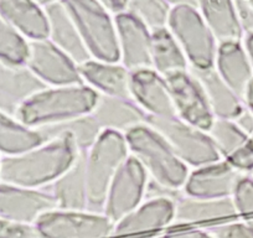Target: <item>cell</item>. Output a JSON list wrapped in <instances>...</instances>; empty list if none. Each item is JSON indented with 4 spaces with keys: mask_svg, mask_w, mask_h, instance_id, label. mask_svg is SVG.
Returning <instances> with one entry per match:
<instances>
[{
    "mask_svg": "<svg viewBox=\"0 0 253 238\" xmlns=\"http://www.w3.org/2000/svg\"><path fill=\"white\" fill-rule=\"evenodd\" d=\"M242 101L246 108L253 113V79L252 81L250 82V84L247 86V88H246L245 94H243L242 97Z\"/></svg>",
    "mask_w": 253,
    "mask_h": 238,
    "instance_id": "cell-42",
    "label": "cell"
},
{
    "mask_svg": "<svg viewBox=\"0 0 253 238\" xmlns=\"http://www.w3.org/2000/svg\"><path fill=\"white\" fill-rule=\"evenodd\" d=\"M91 114L103 130L122 134L148 122V116L132 98L99 96Z\"/></svg>",
    "mask_w": 253,
    "mask_h": 238,
    "instance_id": "cell-22",
    "label": "cell"
},
{
    "mask_svg": "<svg viewBox=\"0 0 253 238\" xmlns=\"http://www.w3.org/2000/svg\"><path fill=\"white\" fill-rule=\"evenodd\" d=\"M200 81L215 119L235 120L245 109L242 98L221 79L215 69L208 71L190 70Z\"/></svg>",
    "mask_w": 253,
    "mask_h": 238,
    "instance_id": "cell-26",
    "label": "cell"
},
{
    "mask_svg": "<svg viewBox=\"0 0 253 238\" xmlns=\"http://www.w3.org/2000/svg\"><path fill=\"white\" fill-rule=\"evenodd\" d=\"M242 45L245 47L246 53L248 56V60L251 62V66L253 69V33L245 34L242 39Z\"/></svg>",
    "mask_w": 253,
    "mask_h": 238,
    "instance_id": "cell-41",
    "label": "cell"
},
{
    "mask_svg": "<svg viewBox=\"0 0 253 238\" xmlns=\"http://www.w3.org/2000/svg\"><path fill=\"white\" fill-rule=\"evenodd\" d=\"M130 98L148 118L176 117L167 79L153 69L139 70L130 74Z\"/></svg>",
    "mask_w": 253,
    "mask_h": 238,
    "instance_id": "cell-15",
    "label": "cell"
},
{
    "mask_svg": "<svg viewBox=\"0 0 253 238\" xmlns=\"http://www.w3.org/2000/svg\"><path fill=\"white\" fill-rule=\"evenodd\" d=\"M55 208V200L47 190L0 181V218L3 220L35 225L41 216Z\"/></svg>",
    "mask_w": 253,
    "mask_h": 238,
    "instance_id": "cell-13",
    "label": "cell"
},
{
    "mask_svg": "<svg viewBox=\"0 0 253 238\" xmlns=\"http://www.w3.org/2000/svg\"><path fill=\"white\" fill-rule=\"evenodd\" d=\"M48 20V40L67 53L77 65L91 60L80 31L63 1L45 8Z\"/></svg>",
    "mask_w": 253,
    "mask_h": 238,
    "instance_id": "cell-20",
    "label": "cell"
},
{
    "mask_svg": "<svg viewBox=\"0 0 253 238\" xmlns=\"http://www.w3.org/2000/svg\"><path fill=\"white\" fill-rule=\"evenodd\" d=\"M152 69L165 79L190 70L184 51L168 28L153 31Z\"/></svg>",
    "mask_w": 253,
    "mask_h": 238,
    "instance_id": "cell-27",
    "label": "cell"
},
{
    "mask_svg": "<svg viewBox=\"0 0 253 238\" xmlns=\"http://www.w3.org/2000/svg\"><path fill=\"white\" fill-rule=\"evenodd\" d=\"M79 155L71 137L53 138L21 154L1 157L0 181L46 190L74 165Z\"/></svg>",
    "mask_w": 253,
    "mask_h": 238,
    "instance_id": "cell-1",
    "label": "cell"
},
{
    "mask_svg": "<svg viewBox=\"0 0 253 238\" xmlns=\"http://www.w3.org/2000/svg\"><path fill=\"white\" fill-rule=\"evenodd\" d=\"M238 213L231 198H199L184 195L175 203L174 225L190 226L235 220Z\"/></svg>",
    "mask_w": 253,
    "mask_h": 238,
    "instance_id": "cell-19",
    "label": "cell"
},
{
    "mask_svg": "<svg viewBox=\"0 0 253 238\" xmlns=\"http://www.w3.org/2000/svg\"><path fill=\"white\" fill-rule=\"evenodd\" d=\"M42 143L43 139L38 129L25 125L15 116L0 112V155L13 157Z\"/></svg>",
    "mask_w": 253,
    "mask_h": 238,
    "instance_id": "cell-28",
    "label": "cell"
},
{
    "mask_svg": "<svg viewBox=\"0 0 253 238\" xmlns=\"http://www.w3.org/2000/svg\"><path fill=\"white\" fill-rule=\"evenodd\" d=\"M124 135L130 157L144 167L150 180L172 190L184 189L191 169L155 128L147 122Z\"/></svg>",
    "mask_w": 253,
    "mask_h": 238,
    "instance_id": "cell-3",
    "label": "cell"
},
{
    "mask_svg": "<svg viewBox=\"0 0 253 238\" xmlns=\"http://www.w3.org/2000/svg\"><path fill=\"white\" fill-rule=\"evenodd\" d=\"M35 1L40 4L41 6H43V8H46V6L52 5V4H56V3H60V1H63V0H35Z\"/></svg>",
    "mask_w": 253,
    "mask_h": 238,
    "instance_id": "cell-44",
    "label": "cell"
},
{
    "mask_svg": "<svg viewBox=\"0 0 253 238\" xmlns=\"http://www.w3.org/2000/svg\"><path fill=\"white\" fill-rule=\"evenodd\" d=\"M245 1H246V3L250 4V5L253 6V0H245Z\"/></svg>",
    "mask_w": 253,
    "mask_h": 238,
    "instance_id": "cell-46",
    "label": "cell"
},
{
    "mask_svg": "<svg viewBox=\"0 0 253 238\" xmlns=\"http://www.w3.org/2000/svg\"><path fill=\"white\" fill-rule=\"evenodd\" d=\"M236 5H237L238 16H240L243 33H253V6L246 3L245 0H236Z\"/></svg>",
    "mask_w": 253,
    "mask_h": 238,
    "instance_id": "cell-38",
    "label": "cell"
},
{
    "mask_svg": "<svg viewBox=\"0 0 253 238\" xmlns=\"http://www.w3.org/2000/svg\"><path fill=\"white\" fill-rule=\"evenodd\" d=\"M25 66L46 87L84 83L79 65L48 39L30 41Z\"/></svg>",
    "mask_w": 253,
    "mask_h": 238,
    "instance_id": "cell-10",
    "label": "cell"
},
{
    "mask_svg": "<svg viewBox=\"0 0 253 238\" xmlns=\"http://www.w3.org/2000/svg\"><path fill=\"white\" fill-rule=\"evenodd\" d=\"M30 41L0 16V61L13 66H25Z\"/></svg>",
    "mask_w": 253,
    "mask_h": 238,
    "instance_id": "cell-31",
    "label": "cell"
},
{
    "mask_svg": "<svg viewBox=\"0 0 253 238\" xmlns=\"http://www.w3.org/2000/svg\"><path fill=\"white\" fill-rule=\"evenodd\" d=\"M38 130L40 132L43 142L62 137V135H69L72 138L80 153L88 152L89 148L97 142L99 135L103 132L101 125L92 114H86V116L74 118L67 122L41 128Z\"/></svg>",
    "mask_w": 253,
    "mask_h": 238,
    "instance_id": "cell-29",
    "label": "cell"
},
{
    "mask_svg": "<svg viewBox=\"0 0 253 238\" xmlns=\"http://www.w3.org/2000/svg\"><path fill=\"white\" fill-rule=\"evenodd\" d=\"M130 157L126 135L103 130L86 152V180L88 210L103 212L107 193L122 165Z\"/></svg>",
    "mask_w": 253,
    "mask_h": 238,
    "instance_id": "cell-4",
    "label": "cell"
},
{
    "mask_svg": "<svg viewBox=\"0 0 253 238\" xmlns=\"http://www.w3.org/2000/svg\"><path fill=\"white\" fill-rule=\"evenodd\" d=\"M103 6H106L113 15L126 11L129 0H97Z\"/></svg>",
    "mask_w": 253,
    "mask_h": 238,
    "instance_id": "cell-40",
    "label": "cell"
},
{
    "mask_svg": "<svg viewBox=\"0 0 253 238\" xmlns=\"http://www.w3.org/2000/svg\"><path fill=\"white\" fill-rule=\"evenodd\" d=\"M250 138H251V139H252V142H253V135H251V137H250Z\"/></svg>",
    "mask_w": 253,
    "mask_h": 238,
    "instance_id": "cell-47",
    "label": "cell"
},
{
    "mask_svg": "<svg viewBox=\"0 0 253 238\" xmlns=\"http://www.w3.org/2000/svg\"><path fill=\"white\" fill-rule=\"evenodd\" d=\"M92 58L119 62L114 15L97 0H63Z\"/></svg>",
    "mask_w": 253,
    "mask_h": 238,
    "instance_id": "cell-5",
    "label": "cell"
},
{
    "mask_svg": "<svg viewBox=\"0 0 253 238\" xmlns=\"http://www.w3.org/2000/svg\"><path fill=\"white\" fill-rule=\"evenodd\" d=\"M160 238H213L206 228H181V230H167Z\"/></svg>",
    "mask_w": 253,
    "mask_h": 238,
    "instance_id": "cell-37",
    "label": "cell"
},
{
    "mask_svg": "<svg viewBox=\"0 0 253 238\" xmlns=\"http://www.w3.org/2000/svg\"><path fill=\"white\" fill-rule=\"evenodd\" d=\"M122 238H150L148 236H142V237H122Z\"/></svg>",
    "mask_w": 253,
    "mask_h": 238,
    "instance_id": "cell-45",
    "label": "cell"
},
{
    "mask_svg": "<svg viewBox=\"0 0 253 238\" xmlns=\"http://www.w3.org/2000/svg\"><path fill=\"white\" fill-rule=\"evenodd\" d=\"M198 10L218 43L242 41L236 0H198Z\"/></svg>",
    "mask_w": 253,
    "mask_h": 238,
    "instance_id": "cell-25",
    "label": "cell"
},
{
    "mask_svg": "<svg viewBox=\"0 0 253 238\" xmlns=\"http://www.w3.org/2000/svg\"><path fill=\"white\" fill-rule=\"evenodd\" d=\"M213 238H253V225L247 221L230 220L206 227Z\"/></svg>",
    "mask_w": 253,
    "mask_h": 238,
    "instance_id": "cell-34",
    "label": "cell"
},
{
    "mask_svg": "<svg viewBox=\"0 0 253 238\" xmlns=\"http://www.w3.org/2000/svg\"><path fill=\"white\" fill-rule=\"evenodd\" d=\"M42 238H112L114 222L103 212L55 210L35 223Z\"/></svg>",
    "mask_w": 253,
    "mask_h": 238,
    "instance_id": "cell-8",
    "label": "cell"
},
{
    "mask_svg": "<svg viewBox=\"0 0 253 238\" xmlns=\"http://www.w3.org/2000/svg\"><path fill=\"white\" fill-rule=\"evenodd\" d=\"M84 84L99 96L130 98V74L121 62H107L91 58L79 66Z\"/></svg>",
    "mask_w": 253,
    "mask_h": 238,
    "instance_id": "cell-17",
    "label": "cell"
},
{
    "mask_svg": "<svg viewBox=\"0 0 253 238\" xmlns=\"http://www.w3.org/2000/svg\"><path fill=\"white\" fill-rule=\"evenodd\" d=\"M98 97L84 83L45 87L24 102L15 117L33 129H41L91 114Z\"/></svg>",
    "mask_w": 253,
    "mask_h": 238,
    "instance_id": "cell-2",
    "label": "cell"
},
{
    "mask_svg": "<svg viewBox=\"0 0 253 238\" xmlns=\"http://www.w3.org/2000/svg\"><path fill=\"white\" fill-rule=\"evenodd\" d=\"M235 122L237 123L238 127L248 135H253V113L251 111H248L245 107V109L242 111V113L235 119Z\"/></svg>",
    "mask_w": 253,
    "mask_h": 238,
    "instance_id": "cell-39",
    "label": "cell"
},
{
    "mask_svg": "<svg viewBox=\"0 0 253 238\" xmlns=\"http://www.w3.org/2000/svg\"><path fill=\"white\" fill-rule=\"evenodd\" d=\"M232 165L236 170L245 175H250L253 171V142L250 139L247 144L233 153L227 159H223Z\"/></svg>",
    "mask_w": 253,
    "mask_h": 238,
    "instance_id": "cell-36",
    "label": "cell"
},
{
    "mask_svg": "<svg viewBox=\"0 0 253 238\" xmlns=\"http://www.w3.org/2000/svg\"><path fill=\"white\" fill-rule=\"evenodd\" d=\"M213 69L218 76L242 98L246 88L253 79V69L242 41L218 43Z\"/></svg>",
    "mask_w": 253,
    "mask_h": 238,
    "instance_id": "cell-24",
    "label": "cell"
},
{
    "mask_svg": "<svg viewBox=\"0 0 253 238\" xmlns=\"http://www.w3.org/2000/svg\"><path fill=\"white\" fill-rule=\"evenodd\" d=\"M148 184L149 176L144 167L133 157L128 158L109 186L104 215L116 223L135 210L147 198Z\"/></svg>",
    "mask_w": 253,
    "mask_h": 238,
    "instance_id": "cell-9",
    "label": "cell"
},
{
    "mask_svg": "<svg viewBox=\"0 0 253 238\" xmlns=\"http://www.w3.org/2000/svg\"><path fill=\"white\" fill-rule=\"evenodd\" d=\"M114 20L119 62L130 72L152 69V31L128 11L114 15Z\"/></svg>",
    "mask_w": 253,
    "mask_h": 238,
    "instance_id": "cell-12",
    "label": "cell"
},
{
    "mask_svg": "<svg viewBox=\"0 0 253 238\" xmlns=\"http://www.w3.org/2000/svg\"><path fill=\"white\" fill-rule=\"evenodd\" d=\"M208 133L222 159H227L251 139L232 119H215Z\"/></svg>",
    "mask_w": 253,
    "mask_h": 238,
    "instance_id": "cell-30",
    "label": "cell"
},
{
    "mask_svg": "<svg viewBox=\"0 0 253 238\" xmlns=\"http://www.w3.org/2000/svg\"><path fill=\"white\" fill-rule=\"evenodd\" d=\"M46 190L52 195L56 207L60 210H88L86 153H80L74 165Z\"/></svg>",
    "mask_w": 253,
    "mask_h": 238,
    "instance_id": "cell-23",
    "label": "cell"
},
{
    "mask_svg": "<svg viewBox=\"0 0 253 238\" xmlns=\"http://www.w3.org/2000/svg\"><path fill=\"white\" fill-rule=\"evenodd\" d=\"M148 123L168 140L177 157L191 170L222 159L206 130L199 129L177 117L148 118Z\"/></svg>",
    "mask_w": 253,
    "mask_h": 238,
    "instance_id": "cell-7",
    "label": "cell"
},
{
    "mask_svg": "<svg viewBox=\"0 0 253 238\" xmlns=\"http://www.w3.org/2000/svg\"><path fill=\"white\" fill-rule=\"evenodd\" d=\"M0 238H42L36 225L0 218Z\"/></svg>",
    "mask_w": 253,
    "mask_h": 238,
    "instance_id": "cell-35",
    "label": "cell"
},
{
    "mask_svg": "<svg viewBox=\"0 0 253 238\" xmlns=\"http://www.w3.org/2000/svg\"><path fill=\"white\" fill-rule=\"evenodd\" d=\"M167 81L177 118L208 132L215 122V117L195 75L189 70L167 77Z\"/></svg>",
    "mask_w": 253,
    "mask_h": 238,
    "instance_id": "cell-11",
    "label": "cell"
},
{
    "mask_svg": "<svg viewBox=\"0 0 253 238\" xmlns=\"http://www.w3.org/2000/svg\"><path fill=\"white\" fill-rule=\"evenodd\" d=\"M168 29L189 61L190 70L208 71L215 67L218 42L195 6L171 9Z\"/></svg>",
    "mask_w": 253,
    "mask_h": 238,
    "instance_id": "cell-6",
    "label": "cell"
},
{
    "mask_svg": "<svg viewBox=\"0 0 253 238\" xmlns=\"http://www.w3.org/2000/svg\"><path fill=\"white\" fill-rule=\"evenodd\" d=\"M0 164H1V157H0Z\"/></svg>",
    "mask_w": 253,
    "mask_h": 238,
    "instance_id": "cell-49",
    "label": "cell"
},
{
    "mask_svg": "<svg viewBox=\"0 0 253 238\" xmlns=\"http://www.w3.org/2000/svg\"><path fill=\"white\" fill-rule=\"evenodd\" d=\"M171 9L164 0H129L126 11L139 19L153 33L168 28Z\"/></svg>",
    "mask_w": 253,
    "mask_h": 238,
    "instance_id": "cell-32",
    "label": "cell"
},
{
    "mask_svg": "<svg viewBox=\"0 0 253 238\" xmlns=\"http://www.w3.org/2000/svg\"><path fill=\"white\" fill-rule=\"evenodd\" d=\"M45 87L26 66L0 61V112L15 116L24 102Z\"/></svg>",
    "mask_w": 253,
    "mask_h": 238,
    "instance_id": "cell-18",
    "label": "cell"
},
{
    "mask_svg": "<svg viewBox=\"0 0 253 238\" xmlns=\"http://www.w3.org/2000/svg\"><path fill=\"white\" fill-rule=\"evenodd\" d=\"M250 175H251V176H252V177H253V171H252V172H251V174H250Z\"/></svg>",
    "mask_w": 253,
    "mask_h": 238,
    "instance_id": "cell-48",
    "label": "cell"
},
{
    "mask_svg": "<svg viewBox=\"0 0 253 238\" xmlns=\"http://www.w3.org/2000/svg\"><path fill=\"white\" fill-rule=\"evenodd\" d=\"M0 16L28 41L48 38L46 10L35 0H0Z\"/></svg>",
    "mask_w": 253,
    "mask_h": 238,
    "instance_id": "cell-21",
    "label": "cell"
},
{
    "mask_svg": "<svg viewBox=\"0 0 253 238\" xmlns=\"http://www.w3.org/2000/svg\"><path fill=\"white\" fill-rule=\"evenodd\" d=\"M231 198L238 216L253 225V177L251 175H243Z\"/></svg>",
    "mask_w": 253,
    "mask_h": 238,
    "instance_id": "cell-33",
    "label": "cell"
},
{
    "mask_svg": "<svg viewBox=\"0 0 253 238\" xmlns=\"http://www.w3.org/2000/svg\"><path fill=\"white\" fill-rule=\"evenodd\" d=\"M175 202L164 198H145L135 210L114 223L113 237H142L174 225Z\"/></svg>",
    "mask_w": 253,
    "mask_h": 238,
    "instance_id": "cell-14",
    "label": "cell"
},
{
    "mask_svg": "<svg viewBox=\"0 0 253 238\" xmlns=\"http://www.w3.org/2000/svg\"><path fill=\"white\" fill-rule=\"evenodd\" d=\"M243 175L221 159L191 170L182 191L186 196L199 198H231Z\"/></svg>",
    "mask_w": 253,
    "mask_h": 238,
    "instance_id": "cell-16",
    "label": "cell"
},
{
    "mask_svg": "<svg viewBox=\"0 0 253 238\" xmlns=\"http://www.w3.org/2000/svg\"><path fill=\"white\" fill-rule=\"evenodd\" d=\"M171 8L176 6H198V0H164Z\"/></svg>",
    "mask_w": 253,
    "mask_h": 238,
    "instance_id": "cell-43",
    "label": "cell"
}]
</instances>
